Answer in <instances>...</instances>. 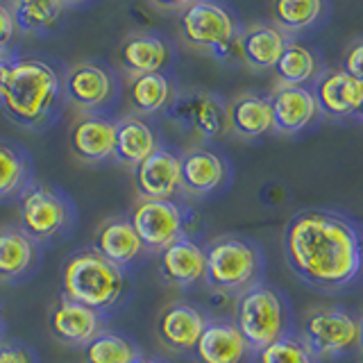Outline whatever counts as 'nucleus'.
<instances>
[{
	"label": "nucleus",
	"mask_w": 363,
	"mask_h": 363,
	"mask_svg": "<svg viewBox=\"0 0 363 363\" xmlns=\"http://www.w3.org/2000/svg\"><path fill=\"white\" fill-rule=\"evenodd\" d=\"M284 255L295 275L318 289L334 291L350 284L363 266V241L343 216L302 211L284 232Z\"/></svg>",
	"instance_id": "1"
},
{
	"label": "nucleus",
	"mask_w": 363,
	"mask_h": 363,
	"mask_svg": "<svg viewBox=\"0 0 363 363\" xmlns=\"http://www.w3.org/2000/svg\"><path fill=\"white\" fill-rule=\"evenodd\" d=\"M62 100V75L50 62L14 55L0 96V109L11 123L32 132L50 128L60 116Z\"/></svg>",
	"instance_id": "2"
},
{
	"label": "nucleus",
	"mask_w": 363,
	"mask_h": 363,
	"mask_svg": "<svg viewBox=\"0 0 363 363\" xmlns=\"http://www.w3.org/2000/svg\"><path fill=\"white\" fill-rule=\"evenodd\" d=\"M125 293V272L100 257L94 247L79 250L62 270V298L98 313L109 311Z\"/></svg>",
	"instance_id": "3"
},
{
	"label": "nucleus",
	"mask_w": 363,
	"mask_h": 363,
	"mask_svg": "<svg viewBox=\"0 0 363 363\" xmlns=\"http://www.w3.org/2000/svg\"><path fill=\"white\" fill-rule=\"evenodd\" d=\"M21 230L39 245L64 238L73 230L77 209L62 189L32 182L30 189L18 198Z\"/></svg>",
	"instance_id": "4"
},
{
	"label": "nucleus",
	"mask_w": 363,
	"mask_h": 363,
	"mask_svg": "<svg viewBox=\"0 0 363 363\" xmlns=\"http://www.w3.org/2000/svg\"><path fill=\"white\" fill-rule=\"evenodd\" d=\"M179 32L189 45L207 50L216 60L241 57V30L223 5L207 0L186 3L179 14Z\"/></svg>",
	"instance_id": "5"
},
{
	"label": "nucleus",
	"mask_w": 363,
	"mask_h": 363,
	"mask_svg": "<svg viewBox=\"0 0 363 363\" xmlns=\"http://www.w3.org/2000/svg\"><path fill=\"white\" fill-rule=\"evenodd\" d=\"M207 266L204 281L207 286L220 293H238L255 286L261 270V255L255 243L238 236H220L204 250Z\"/></svg>",
	"instance_id": "6"
},
{
	"label": "nucleus",
	"mask_w": 363,
	"mask_h": 363,
	"mask_svg": "<svg viewBox=\"0 0 363 363\" xmlns=\"http://www.w3.org/2000/svg\"><path fill=\"white\" fill-rule=\"evenodd\" d=\"M234 327L245 338L250 350H266L284 336L286 311L279 295L268 286H250L236 300Z\"/></svg>",
	"instance_id": "7"
},
{
	"label": "nucleus",
	"mask_w": 363,
	"mask_h": 363,
	"mask_svg": "<svg viewBox=\"0 0 363 363\" xmlns=\"http://www.w3.org/2000/svg\"><path fill=\"white\" fill-rule=\"evenodd\" d=\"M62 91L82 113H102L118 98V77L102 62H77L62 73Z\"/></svg>",
	"instance_id": "8"
},
{
	"label": "nucleus",
	"mask_w": 363,
	"mask_h": 363,
	"mask_svg": "<svg viewBox=\"0 0 363 363\" xmlns=\"http://www.w3.org/2000/svg\"><path fill=\"white\" fill-rule=\"evenodd\" d=\"M359 323L347 311L336 306L311 309L302 323L304 347L313 359L336 357L359 345Z\"/></svg>",
	"instance_id": "9"
},
{
	"label": "nucleus",
	"mask_w": 363,
	"mask_h": 363,
	"mask_svg": "<svg viewBox=\"0 0 363 363\" xmlns=\"http://www.w3.org/2000/svg\"><path fill=\"white\" fill-rule=\"evenodd\" d=\"M130 223L141 243L150 252H162L184 234V211L173 200H139L130 213Z\"/></svg>",
	"instance_id": "10"
},
{
	"label": "nucleus",
	"mask_w": 363,
	"mask_h": 363,
	"mask_svg": "<svg viewBox=\"0 0 363 363\" xmlns=\"http://www.w3.org/2000/svg\"><path fill=\"white\" fill-rule=\"evenodd\" d=\"M168 118L200 139H216L227 130V105L207 91H189L170 102Z\"/></svg>",
	"instance_id": "11"
},
{
	"label": "nucleus",
	"mask_w": 363,
	"mask_h": 363,
	"mask_svg": "<svg viewBox=\"0 0 363 363\" xmlns=\"http://www.w3.org/2000/svg\"><path fill=\"white\" fill-rule=\"evenodd\" d=\"M68 141L82 164H107L116 155V123L102 113H82L73 123Z\"/></svg>",
	"instance_id": "12"
},
{
	"label": "nucleus",
	"mask_w": 363,
	"mask_h": 363,
	"mask_svg": "<svg viewBox=\"0 0 363 363\" xmlns=\"http://www.w3.org/2000/svg\"><path fill=\"white\" fill-rule=\"evenodd\" d=\"M48 332L50 336L66 347L84 350L102 329V315L84 304H77L62 298L48 315Z\"/></svg>",
	"instance_id": "13"
},
{
	"label": "nucleus",
	"mask_w": 363,
	"mask_h": 363,
	"mask_svg": "<svg viewBox=\"0 0 363 363\" xmlns=\"http://www.w3.org/2000/svg\"><path fill=\"white\" fill-rule=\"evenodd\" d=\"M134 186L141 200H170L182 189L179 157L159 147L134 168Z\"/></svg>",
	"instance_id": "14"
},
{
	"label": "nucleus",
	"mask_w": 363,
	"mask_h": 363,
	"mask_svg": "<svg viewBox=\"0 0 363 363\" xmlns=\"http://www.w3.org/2000/svg\"><path fill=\"white\" fill-rule=\"evenodd\" d=\"M41 245L21 227H0V281L21 284L41 266Z\"/></svg>",
	"instance_id": "15"
},
{
	"label": "nucleus",
	"mask_w": 363,
	"mask_h": 363,
	"mask_svg": "<svg viewBox=\"0 0 363 363\" xmlns=\"http://www.w3.org/2000/svg\"><path fill=\"white\" fill-rule=\"evenodd\" d=\"M272 111V130L281 134H295L315 121L318 116V100L313 91L306 86L277 84L268 98Z\"/></svg>",
	"instance_id": "16"
},
{
	"label": "nucleus",
	"mask_w": 363,
	"mask_h": 363,
	"mask_svg": "<svg viewBox=\"0 0 363 363\" xmlns=\"http://www.w3.org/2000/svg\"><path fill=\"white\" fill-rule=\"evenodd\" d=\"M207 327V318L186 302H173L157 315L155 332L162 343L175 352H191Z\"/></svg>",
	"instance_id": "17"
},
{
	"label": "nucleus",
	"mask_w": 363,
	"mask_h": 363,
	"mask_svg": "<svg viewBox=\"0 0 363 363\" xmlns=\"http://www.w3.org/2000/svg\"><path fill=\"white\" fill-rule=\"evenodd\" d=\"M313 96L318 109L332 118H345L352 113H361L363 105V82L350 77L340 68L325 71L315 84Z\"/></svg>",
	"instance_id": "18"
},
{
	"label": "nucleus",
	"mask_w": 363,
	"mask_h": 363,
	"mask_svg": "<svg viewBox=\"0 0 363 363\" xmlns=\"http://www.w3.org/2000/svg\"><path fill=\"white\" fill-rule=\"evenodd\" d=\"M118 64L130 77L162 73L170 62V45L150 32H139L125 37L118 45Z\"/></svg>",
	"instance_id": "19"
},
{
	"label": "nucleus",
	"mask_w": 363,
	"mask_h": 363,
	"mask_svg": "<svg viewBox=\"0 0 363 363\" xmlns=\"http://www.w3.org/2000/svg\"><path fill=\"white\" fill-rule=\"evenodd\" d=\"M157 266L168 284L184 289L204 279L207 257H204V247H200L193 238L182 236L157 255Z\"/></svg>",
	"instance_id": "20"
},
{
	"label": "nucleus",
	"mask_w": 363,
	"mask_h": 363,
	"mask_svg": "<svg viewBox=\"0 0 363 363\" xmlns=\"http://www.w3.org/2000/svg\"><path fill=\"white\" fill-rule=\"evenodd\" d=\"M94 250L111 261L113 266L125 268L130 266L132 261H136L143 252V243L136 230L132 227L130 218H123V216H111V218L102 220V225L96 230L94 236Z\"/></svg>",
	"instance_id": "21"
},
{
	"label": "nucleus",
	"mask_w": 363,
	"mask_h": 363,
	"mask_svg": "<svg viewBox=\"0 0 363 363\" xmlns=\"http://www.w3.org/2000/svg\"><path fill=\"white\" fill-rule=\"evenodd\" d=\"M245 338L238 334L234 323H207L193 347L198 363H241L247 354Z\"/></svg>",
	"instance_id": "22"
},
{
	"label": "nucleus",
	"mask_w": 363,
	"mask_h": 363,
	"mask_svg": "<svg viewBox=\"0 0 363 363\" xmlns=\"http://www.w3.org/2000/svg\"><path fill=\"white\" fill-rule=\"evenodd\" d=\"M182 162V189L191 196H207L218 189L227 177L223 159L207 147H193L179 157Z\"/></svg>",
	"instance_id": "23"
},
{
	"label": "nucleus",
	"mask_w": 363,
	"mask_h": 363,
	"mask_svg": "<svg viewBox=\"0 0 363 363\" xmlns=\"http://www.w3.org/2000/svg\"><path fill=\"white\" fill-rule=\"evenodd\" d=\"M227 130H232L241 139L257 136L272 130V111L268 98L259 94H241L227 105Z\"/></svg>",
	"instance_id": "24"
},
{
	"label": "nucleus",
	"mask_w": 363,
	"mask_h": 363,
	"mask_svg": "<svg viewBox=\"0 0 363 363\" xmlns=\"http://www.w3.org/2000/svg\"><path fill=\"white\" fill-rule=\"evenodd\" d=\"M155 150H159L157 134L143 118L123 116L116 121V155L113 159L118 164L136 168Z\"/></svg>",
	"instance_id": "25"
},
{
	"label": "nucleus",
	"mask_w": 363,
	"mask_h": 363,
	"mask_svg": "<svg viewBox=\"0 0 363 363\" xmlns=\"http://www.w3.org/2000/svg\"><path fill=\"white\" fill-rule=\"evenodd\" d=\"M286 45L289 39L279 28L259 23L241 32V60L257 71L275 68Z\"/></svg>",
	"instance_id": "26"
},
{
	"label": "nucleus",
	"mask_w": 363,
	"mask_h": 363,
	"mask_svg": "<svg viewBox=\"0 0 363 363\" xmlns=\"http://www.w3.org/2000/svg\"><path fill=\"white\" fill-rule=\"evenodd\" d=\"M32 184V159L11 141L0 139V202L21 198Z\"/></svg>",
	"instance_id": "27"
},
{
	"label": "nucleus",
	"mask_w": 363,
	"mask_h": 363,
	"mask_svg": "<svg viewBox=\"0 0 363 363\" xmlns=\"http://www.w3.org/2000/svg\"><path fill=\"white\" fill-rule=\"evenodd\" d=\"M11 18L18 32L26 34H45L60 26L66 5L55 0H16L7 3Z\"/></svg>",
	"instance_id": "28"
},
{
	"label": "nucleus",
	"mask_w": 363,
	"mask_h": 363,
	"mask_svg": "<svg viewBox=\"0 0 363 363\" xmlns=\"http://www.w3.org/2000/svg\"><path fill=\"white\" fill-rule=\"evenodd\" d=\"M170 96H173V89L164 73L130 77L128 98L136 113H157L166 109L170 105Z\"/></svg>",
	"instance_id": "29"
},
{
	"label": "nucleus",
	"mask_w": 363,
	"mask_h": 363,
	"mask_svg": "<svg viewBox=\"0 0 363 363\" xmlns=\"http://www.w3.org/2000/svg\"><path fill=\"white\" fill-rule=\"evenodd\" d=\"M139 354L134 340L116 332H100L82 350V363H132Z\"/></svg>",
	"instance_id": "30"
},
{
	"label": "nucleus",
	"mask_w": 363,
	"mask_h": 363,
	"mask_svg": "<svg viewBox=\"0 0 363 363\" xmlns=\"http://www.w3.org/2000/svg\"><path fill=\"white\" fill-rule=\"evenodd\" d=\"M275 73L279 84H291V86H304L309 79L318 73V60L315 55L300 43H289L284 48L279 62L275 66Z\"/></svg>",
	"instance_id": "31"
},
{
	"label": "nucleus",
	"mask_w": 363,
	"mask_h": 363,
	"mask_svg": "<svg viewBox=\"0 0 363 363\" xmlns=\"http://www.w3.org/2000/svg\"><path fill=\"white\" fill-rule=\"evenodd\" d=\"M270 11L275 28L286 34L313 26L323 14V3H318V0H277V3H272Z\"/></svg>",
	"instance_id": "32"
},
{
	"label": "nucleus",
	"mask_w": 363,
	"mask_h": 363,
	"mask_svg": "<svg viewBox=\"0 0 363 363\" xmlns=\"http://www.w3.org/2000/svg\"><path fill=\"white\" fill-rule=\"evenodd\" d=\"M259 363H313V357L300 340L281 336L259 352Z\"/></svg>",
	"instance_id": "33"
},
{
	"label": "nucleus",
	"mask_w": 363,
	"mask_h": 363,
	"mask_svg": "<svg viewBox=\"0 0 363 363\" xmlns=\"http://www.w3.org/2000/svg\"><path fill=\"white\" fill-rule=\"evenodd\" d=\"M340 71L347 73L350 77L359 79V82H363V39L354 41L343 52V60H340Z\"/></svg>",
	"instance_id": "34"
},
{
	"label": "nucleus",
	"mask_w": 363,
	"mask_h": 363,
	"mask_svg": "<svg viewBox=\"0 0 363 363\" xmlns=\"http://www.w3.org/2000/svg\"><path fill=\"white\" fill-rule=\"evenodd\" d=\"M16 26H14V18H11V11L7 5L0 3V62L7 60L11 55V41H14V34H16Z\"/></svg>",
	"instance_id": "35"
},
{
	"label": "nucleus",
	"mask_w": 363,
	"mask_h": 363,
	"mask_svg": "<svg viewBox=\"0 0 363 363\" xmlns=\"http://www.w3.org/2000/svg\"><path fill=\"white\" fill-rule=\"evenodd\" d=\"M0 363H37L32 350L23 343H0Z\"/></svg>",
	"instance_id": "36"
},
{
	"label": "nucleus",
	"mask_w": 363,
	"mask_h": 363,
	"mask_svg": "<svg viewBox=\"0 0 363 363\" xmlns=\"http://www.w3.org/2000/svg\"><path fill=\"white\" fill-rule=\"evenodd\" d=\"M11 60H14V55H9L7 60L0 62V96H3V89L7 84V75H9V68H11Z\"/></svg>",
	"instance_id": "37"
},
{
	"label": "nucleus",
	"mask_w": 363,
	"mask_h": 363,
	"mask_svg": "<svg viewBox=\"0 0 363 363\" xmlns=\"http://www.w3.org/2000/svg\"><path fill=\"white\" fill-rule=\"evenodd\" d=\"M132 363H166V361H162V359H155V357H143V354H139V357H136Z\"/></svg>",
	"instance_id": "38"
},
{
	"label": "nucleus",
	"mask_w": 363,
	"mask_h": 363,
	"mask_svg": "<svg viewBox=\"0 0 363 363\" xmlns=\"http://www.w3.org/2000/svg\"><path fill=\"white\" fill-rule=\"evenodd\" d=\"M5 329H7V320H5V313H3V306H0V343H3V336H5Z\"/></svg>",
	"instance_id": "39"
},
{
	"label": "nucleus",
	"mask_w": 363,
	"mask_h": 363,
	"mask_svg": "<svg viewBox=\"0 0 363 363\" xmlns=\"http://www.w3.org/2000/svg\"><path fill=\"white\" fill-rule=\"evenodd\" d=\"M359 327H361V332H359V350L363 352V320L359 323Z\"/></svg>",
	"instance_id": "40"
},
{
	"label": "nucleus",
	"mask_w": 363,
	"mask_h": 363,
	"mask_svg": "<svg viewBox=\"0 0 363 363\" xmlns=\"http://www.w3.org/2000/svg\"><path fill=\"white\" fill-rule=\"evenodd\" d=\"M361 116H363V105H361Z\"/></svg>",
	"instance_id": "41"
}]
</instances>
